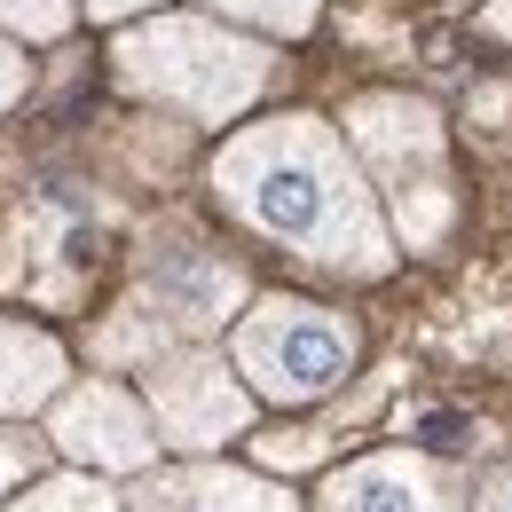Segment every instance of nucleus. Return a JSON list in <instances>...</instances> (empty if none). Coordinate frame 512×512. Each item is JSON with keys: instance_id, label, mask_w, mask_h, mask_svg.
<instances>
[{"instance_id": "obj_5", "label": "nucleus", "mask_w": 512, "mask_h": 512, "mask_svg": "<svg viewBox=\"0 0 512 512\" xmlns=\"http://www.w3.org/2000/svg\"><path fill=\"white\" fill-rule=\"evenodd\" d=\"M142 410H150V434L166 449H221L253 426L260 402L245 394L237 363L213 339H182V347L142 363Z\"/></svg>"}, {"instance_id": "obj_7", "label": "nucleus", "mask_w": 512, "mask_h": 512, "mask_svg": "<svg viewBox=\"0 0 512 512\" xmlns=\"http://www.w3.org/2000/svg\"><path fill=\"white\" fill-rule=\"evenodd\" d=\"M48 449H64L71 465L87 473H142L158 457V434H150V410L142 394L119 379H79L48 402Z\"/></svg>"}, {"instance_id": "obj_15", "label": "nucleus", "mask_w": 512, "mask_h": 512, "mask_svg": "<svg viewBox=\"0 0 512 512\" xmlns=\"http://www.w3.org/2000/svg\"><path fill=\"white\" fill-rule=\"evenodd\" d=\"M24 87H32V64H24V48L0 32V111H16V103H24Z\"/></svg>"}, {"instance_id": "obj_16", "label": "nucleus", "mask_w": 512, "mask_h": 512, "mask_svg": "<svg viewBox=\"0 0 512 512\" xmlns=\"http://www.w3.org/2000/svg\"><path fill=\"white\" fill-rule=\"evenodd\" d=\"M158 0H79V16L87 24H134V16H150Z\"/></svg>"}, {"instance_id": "obj_13", "label": "nucleus", "mask_w": 512, "mask_h": 512, "mask_svg": "<svg viewBox=\"0 0 512 512\" xmlns=\"http://www.w3.org/2000/svg\"><path fill=\"white\" fill-rule=\"evenodd\" d=\"M79 24V0H0V32L16 40H64Z\"/></svg>"}, {"instance_id": "obj_4", "label": "nucleus", "mask_w": 512, "mask_h": 512, "mask_svg": "<svg viewBox=\"0 0 512 512\" xmlns=\"http://www.w3.org/2000/svg\"><path fill=\"white\" fill-rule=\"evenodd\" d=\"M355 355H363V331L355 316L323 308V300H292V292H268V300H245L237 323H229V363L253 402H276V410H300V402H323L355 379Z\"/></svg>"}, {"instance_id": "obj_3", "label": "nucleus", "mask_w": 512, "mask_h": 512, "mask_svg": "<svg viewBox=\"0 0 512 512\" xmlns=\"http://www.w3.org/2000/svg\"><path fill=\"white\" fill-rule=\"evenodd\" d=\"M339 142H347V158L363 166L371 197H386L394 245H410V253L442 245V229H449V134H442V111L418 103V95H355L347 119H339Z\"/></svg>"}, {"instance_id": "obj_12", "label": "nucleus", "mask_w": 512, "mask_h": 512, "mask_svg": "<svg viewBox=\"0 0 512 512\" xmlns=\"http://www.w3.org/2000/svg\"><path fill=\"white\" fill-rule=\"evenodd\" d=\"M205 16H221V24H253V32H276V40H300V32H316L323 0H197Z\"/></svg>"}, {"instance_id": "obj_8", "label": "nucleus", "mask_w": 512, "mask_h": 512, "mask_svg": "<svg viewBox=\"0 0 512 512\" xmlns=\"http://www.w3.org/2000/svg\"><path fill=\"white\" fill-rule=\"evenodd\" d=\"M308 512H465V481L418 449H363L323 473Z\"/></svg>"}, {"instance_id": "obj_10", "label": "nucleus", "mask_w": 512, "mask_h": 512, "mask_svg": "<svg viewBox=\"0 0 512 512\" xmlns=\"http://www.w3.org/2000/svg\"><path fill=\"white\" fill-rule=\"evenodd\" d=\"M71 386V355L56 331L0 316V418H40Z\"/></svg>"}, {"instance_id": "obj_2", "label": "nucleus", "mask_w": 512, "mask_h": 512, "mask_svg": "<svg viewBox=\"0 0 512 512\" xmlns=\"http://www.w3.org/2000/svg\"><path fill=\"white\" fill-rule=\"evenodd\" d=\"M111 64H119V87H134L142 103H158L190 127H237L276 87L268 40L221 24V16H190V8H166V16L119 32Z\"/></svg>"}, {"instance_id": "obj_17", "label": "nucleus", "mask_w": 512, "mask_h": 512, "mask_svg": "<svg viewBox=\"0 0 512 512\" xmlns=\"http://www.w3.org/2000/svg\"><path fill=\"white\" fill-rule=\"evenodd\" d=\"M465 512H512V465H497V473L465 497Z\"/></svg>"}, {"instance_id": "obj_6", "label": "nucleus", "mask_w": 512, "mask_h": 512, "mask_svg": "<svg viewBox=\"0 0 512 512\" xmlns=\"http://www.w3.org/2000/svg\"><path fill=\"white\" fill-rule=\"evenodd\" d=\"M245 300H253V276H245L229 253L197 245L182 229H166V237L142 245V292H134V308L158 316L174 339H213V331H229Z\"/></svg>"}, {"instance_id": "obj_11", "label": "nucleus", "mask_w": 512, "mask_h": 512, "mask_svg": "<svg viewBox=\"0 0 512 512\" xmlns=\"http://www.w3.org/2000/svg\"><path fill=\"white\" fill-rule=\"evenodd\" d=\"M8 512H127L103 473H32Z\"/></svg>"}, {"instance_id": "obj_1", "label": "nucleus", "mask_w": 512, "mask_h": 512, "mask_svg": "<svg viewBox=\"0 0 512 512\" xmlns=\"http://www.w3.org/2000/svg\"><path fill=\"white\" fill-rule=\"evenodd\" d=\"M213 197L237 229L300 253L323 276L379 284L394 268V229L379 197L363 182V166L347 158L339 127L316 111H276V119L237 127L213 150Z\"/></svg>"}, {"instance_id": "obj_9", "label": "nucleus", "mask_w": 512, "mask_h": 512, "mask_svg": "<svg viewBox=\"0 0 512 512\" xmlns=\"http://www.w3.org/2000/svg\"><path fill=\"white\" fill-rule=\"evenodd\" d=\"M127 512H300V497L245 465H142Z\"/></svg>"}, {"instance_id": "obj_18", "label": "nucleus", "mask_w": 512, "mask_h": 512, "mask_svg": "<svg viewBox=\"0 0 512 512\" xmlns=\"http://www.w3.org/2000/svg\"><path fill=\"white\" fill-rule=\"evenodd\" d=\"M481 32H489V40H505V48H512V0H481Z\"/></svg>"}, {"instance_id": "obj_14", "label": "nucleus", "mask_w": 512, "mask_h": 512, "mask_svg": "<svg viewBox=\"0 0 512 512\" xmlns=\"http://www.w3.org/2000/svg\"><path fill=\"white\" fill-rule=\"evenodd\" d=\"M40 457H48V442H40V434L0 426V497H8V489H24V481L40 473Z\"/></svg>"}]
</instances>
